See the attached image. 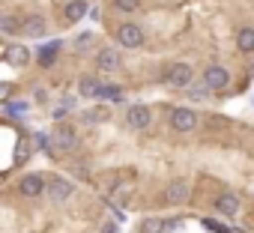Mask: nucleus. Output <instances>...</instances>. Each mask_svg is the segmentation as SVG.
I'll return each instance as SVG.
<instances>
[{"label": "nucleus", "mask_w": 254, "mask_h": 233, "mask_svg": "<svg viewBox=\"0 0 254 233\" xmlns=\"http://www.w3.org/2000/svg\"><path fill=\"white\" fill-rule=\"evenodd\" d=\"M45 191H48V200H51L54 206H63V203L72 197L75 185H72L66 176H48V185H45Z\"/></svg>", "instance_id": "1"}, {"label": "nucleus", "mask_w": 254, "mask_h": 233, "mask_svg": "<svg viewBox=\"0 0 254 233\" xmlns=\"http://www.w3.org/2000/svg\"><path fill=\"white\" fill-rule=\"evenodd\" d=\"M171 129L174 132H194L197 129V111H191V108H174Z\"/></svg>", "instance_id": "2"}, {"label": "nucleus", "mask_w": 254, "mask_h": 233, "mask_svg": "<svg viewBox=\"0 0 254 233\" xmlns=\"http://www.w3.org/2000/svg\"><path fill=\"white\" fill-rule=\"evenodd\" d=\"M117 39H120V48L135 51V48L144 45V30H141L138 24H120V27H117Z\"/></svg>", "instance_id": "3"}, {"label": "nucleus", "mask_w": 254, "mask_h": 233, "mask_svg": "<svg viewBox=\"0 0 254 233\" xmlns=\"http://www.w3.org/2000/svg\"><path fill=\"white\" fill-rule=\"evenodd\" d=\"M191 78H194V72H191L189 63H171V66L165 69V81H168L171 87H189Z\"/></svg>", "instance_id": "4"}, {"label": "nucleus", "mask_w": 254, "mask_h": 233, "mask_svg": "<svg viewBox=\"0 0 254 233\" xmlns=\"http://www.w3.org/2000/svg\"><path fill=\"white\" fill-rule=\"evenodd\" d=\"M227 84H230V72H227L224 66L212 63V66L203 69V87H206V90H224Z\"/></svg>", "instance_id": "5"}, {"label": "nucleus", "mask_w": 254, "mask_h": 233, "mask_svg": "<svg viewBox=\"0 0 254 233\" xmlns=\"http://www.w3.org/2000/svg\"><path fill=\"white\" fill-rule=\"evenodd\" d=\"M45 185H48V179H45L42 174H24V176L18 179V191H21L24 197H39V194H45Z\"/></svg>", "instance_id": "6"}, {"label": "nucleus", "mask_w": 254, "mask_h": 233, "mask_svg": "<svg viewBox=\"0 0 254 233\" xmlns=\"http://www.w3.org/2000/svg\"><path fill=\"white\" fill-rule=\"evenodd\" d=\"M54 147H57L60 153H72V150L78 147V132H75L72 126L60 123V126L54 129Z\"/></svg>", "instance_id": "7"}, {"label": "nucleus", "mask_w": 254, "mask_h": 233, "mask_svg": "<svg viewBox=\"0 0 254 233\" xmlns=\"http://www.w3.org/2000/svg\"><path fill=\"white\" fill-rule=\"evenodd\" d=\"M126 123H129L132 129H147L150 123H153V111L147 108V105H132L129 111H126Z\"/></svg>", "instance_id": "8"}, {"label": "nucleus", "mask_w": 254, "mask_h": 233, "mask_svg": "<svg viewBox=\"0 0 254 233\" xmlns=\"http://www.w3.org/2000/svg\"><path fill=\"white\" fill-rule=\"evenodd\" d=\"M48 33V21L42 15H24L21 18V36L27 39H42Z\"/></svg>", "instance_id": "9"}, {"label": "nucleus", "mask_w": 254, "mask_h": 233, "mask_svg": "<svg viewBox=\"0 0 254 233\" xmlns=\"http://www.w3.org/2000/svg\"><path fill=\"white\" fill-rule=\"evenodd\" d=\"M189 194H191V188H189L186 179H171L168 188H165V200H168L171 206H183V203L189 200Z\"/></svg>", "instance_id": "10"}, {"label": "nucleus", "mask_w": 254, "mask_h": 233, "mask_svg": "<svg viewBox=\"0 0 254 233\" xmlns=\"http://www.w3.org/2000/svg\"><path fill=\"white\" fill-rule=\"evenodd\" d=\"M3 60H6L9 66L21 69V66H27V63H30V48H27V45H21V42H12V45H6V51H3Z\"/></svg>", "instance_id": "11"}, {"label": "nucleus", "mask_w": 254, "mask_h": 233, "mask_svg": "<svg viewBox=\"0 0 254 233\" xmlns=\"http://www.w3.org/2000/svg\"><path fill=\"white\" fill-rule=\"evenodd\" d=\"M120 51L117 48H102L99 54H96V69L99 72H117L120 69Z\"/></svg>", "instance_id": "12"}, {"label": "nucleus", "mask_w": 254, "mask_h": 233, "mask_svg": "<svg viewBox=\"0 0 254 233\" xmlns=\"http://www.w3.org/2000/svg\"><path fill=\"white\" fill-rule=\"evenodd\" d=\"M215 212H218V215H224V218H233V215L239 212V197H236V194H230V191H224V194L215 200Z\"/></svg>", "instance_id": "13"}, {"label": "nucleus", "mask_w": 254, "mask_h": 233, "mask_svg": "<svg viewBox=\"0 0 254 233\" xmlns=\"http://www.w3.org/2000/svg\"><path fill=\"white\" fill-rule=\"evenodd\" d=\"M236 45H239V51L254 54V27H242L239 36H236Z\"/></svg>", "instance_id": "14"}, {"label": "nucleus", "mask_w": 254, "mask_h": 233, "mask_svg": "<svg viewBox=\"0 0 254 233\" xmlns=\"http://www.w3.org/2000/svg\"><path fill=\"white\" fill-rule=\"evenodd\" d=\"M84 12H87V3H84V0H72V3L66 6V21H69V24H72V21H81Z\"/></svg>", "instance_id": "15"}, {"label": "nucleus", "mask_w": 254, "mask_h": 233, "mask_svg": "<svg viewBox=\"0 0 254 233\" xmlns=\"http://www.w3.org/2000/svg\"><path fill=\"white\" fill-rule=\"evenodd\" d=\"M0 30H3L6 36H12V33H21V21H18L15 15H3V18H0Z\"/></svg>", "instance_id": "16"}, {"label": "nucleus", "mask_w": 254, "mask_h": 233, "mask_svg": "<svg viewBox=\"0 0 254 233\" xmlns=\"http://www.w3.org/2000/svg\"><path fill=\"white\" fill-rule=\"evenodd\" d=\"M78 87H81V96H87V99L99 93V81H96V78H90V75H84V78L78 81Z\"/></svg>", "instance_id": "17"}, {"label": "nucleus", "mask_w": 254, "mask_h": 233, "mask_svg": "<svg viewBox=\"0 0 254 233\" xmlns=\"http://www.w3.org/2000/svg\"><path fill=\"white\" fill-rule=\"evenodd\" d=\"M165 227H168V224H165L162 218H147V221L141 224V230H138V233H162Z\"/></svg>", "instance_id": "18"}, {"label": "nucleus", "mask_w": 254, "mask_h": 233, "mask_svg": "<svg viewBox=\"0 0 254 233\" xmlns=\"http://www.w3.org/2000/svg\"><path fill=\"white\" fill-rule=\"evenodd\" d=\"M114 6H117L120 12H135V9L141 6V0H114Z\"/></svg>", "instance_id": "19"}, {"label": "nucleus", "mask_w": 254, "mask_h": 233, "mask_svg": "<svg viewBox=\"0 0 254 233\" xmlns=\"http://www.w3.org/2000/svg\"><path fill=\"white\" fill-rule=\"evenodd\" d=\"M93 39H96L93 33H81V36H78V42H75V48H78V51H90Z\"/></svg>", "instance_id": "20"}, {"label": "nucleus", "mask_w": 254, "mask_h": 233, "mask_svg": "<svg viewBox=\"0 0 254 233\" xmlns=\"http://www.w3.org/2000/svg\"><path fill=\"white\" fill-rule=\"evenodd\" d=\"M42 66H54V51H42Z\"/></svg>", "instance_id": "21"}, {"label": "nucleus", "mask_w": 254, "mask_h": 233, "mask_svg": "<svg viewBox=\"0 0 254 233\" xmlns=\"http://www.w3.org/2000/svg\"><path fill=\"white\" fill-rule=\"evenodd\" d=\"M102 233H117V227H114V224L108 221V224H102Z\"/></svg>", "instance_id": "22"}]
</instances>
